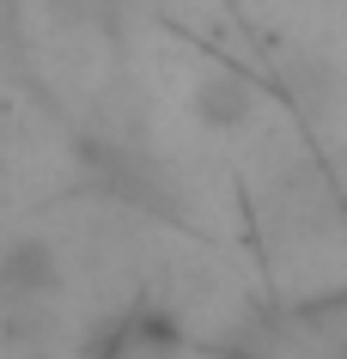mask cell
Instances as JSON below:
<instances>
[{
  "label": "cell",
  "mask_w": 347,
  "mask_h": 359,
  "mask_svg": "<svg viewBox=\"0 0 347 359\" xmlns=\"http://www.w3.org/2000/svg\"><path fill=\"white\" fill-rule=\"evenodd\" d=\"M61 286V262L43 238H13L0 250V299L6 304H43Z\"/></svg>",
  "instance_id": "cell-1"
},
{
  "label": "cell",
  "mask_w": 347,
  "mask_h": 359,
  "mask_svg": "<svg viewBox=\"0 0 347 359\" xmlns=\"http://www.w3.org/2000/svg\"><path fill=\"white\" fill-rule=\"evenodd\" d=\"M195 122H207V128H244L250 122V86L244 79H207L201 92H195Z\"/></svg>",
  "instance_id": "cell-2"
}]
</instances>
